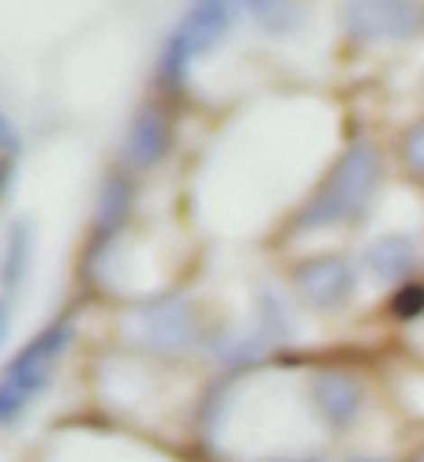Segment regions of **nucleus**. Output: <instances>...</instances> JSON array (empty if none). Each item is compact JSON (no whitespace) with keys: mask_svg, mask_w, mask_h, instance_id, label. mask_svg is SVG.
<instances>
[{"mask_svg":"<svg viewBox=\"0 0 424 462\" xmlns=\"http://www.w3.org/2000/svg\"><path fill=\"white\" fill-rule=\"evenodd\" d=\"M5 335H8V301L0 297V342H5Z\"/></svg>","mask_w":424,"mask_h":462,"instance_id":"obj_16","label":"nucleus"},{"mask_svg":"<svg viewBox=\"0 0 424 462\" xmlns=\"http://www.w3.org/2000/svg\"><path fill=\"white\" fill-rule=\"evenodd\" d=\"M312 402L331 425H349L361 410V387L342 373H319L312 380Z\"/></svg>","mask_w":424,"mask_h":462,"instance_id":"obj_9","label":"nucleus"},{"mask_svg":"<svg viewBox=\"0 0 424 462\" xmlns=\"http://www.w3.org/2000/svg\"><path fill=\"white\" fill-rule=\"evenodd\" d=\"M0 143H5V147H12V128H8L5 121H0Z\"/></svg>","mask_w":424,"mask_h":462,"instance_id":"obj_17","label":"nucleus"},{"mask_svg":"<svg viewBox=\"0 0 424 462\" xmlns=\"http://www.w3.org/2000/svg\"><path fill=\"white\" fill-rule=\"evenodd\" d=\"M68 342H72V319H57L12 357L5 376H0V425L19 421L27 406L50 387L53 368L60 365Z\"/></svg>","mask_w":424,"mask_h":462,"instance_id":"obj_2","label":"nucleus"},{"mask_svg":"<svg viewBox=\"0 0 424 462\" xmlns=\"http://www.w3.org/2000/svg\"><path fill=\"white\" fill-rule=\"evenodd\" d=\"M196 335H199L196 312L177 293L158 297V301L135 309L132 316V338L151 354H184L196 342Z\"/></svg>","mask_w":424,"mask_h":462,"instance_id":"obj_4","label":"nucleus"},{"mask_svg":"<svg viewBox=\"0 0 424 462\" xmlns=\"http://www.w3.org/2000/svg\"><path fill=\"white\" fill-rule=\"evenodd\" d=\"M170 147V125L166 117L154 109V106H143L132 117V128H128V140H124V158L132 162L135 170H151L161 162Z\"/></svg>","mask_w":424,"mask_h":462,"instance_id":"obj_7","label":"nucleus"},{"mask_svg":"<svg viewBox=\"0 0 424 462\" xmlns=\"http://www.w3.org/2000/svg\"><path fill=\"white\" fill-rule=\"evenodd\" d=\"M293 282L304 301L316 309H342L353 297V290H357L353 267L342 256H316L309 263H300L293 271Z\"/></svg>","mask_w":424,"mask_h":462,"instance_id":"obj_5","label":"nucleus"},{"mask_svg":"<svg viewBox=\"0 0 424 462\" xmlns=\"http://www.w3.org/2000/svg\"><path fill=\"white\" fill-rule=\"evenodd\" d=\"M248 12L255 15L259 27H267V31H290L300 23L297 5H248Z\"/></svg>","mask_w":424,"mask_h":462,"instance_id":"obj_13","label":"nucleus"},{"mask_svg":"<svg viewBox=\"0 0 424 462\" xmlns=\"http://www.w3.org/2000/svg\"><path fill=\"white\" fill-rule=\"evenodd\" d=\"M259 316H263V338L267 342L290 338V316H286V309H281V301L271 290L259 293Z\"/></svg>","mask_w":424,"mask_h":462,"instance_id":"obj_12","label":"nucleus"},{"mask_svg":"<svg viewBox=\"0 0 424 462\" xmlns=\"http://www.w3.org/2000/svg\"><path fill=\"white\" fill-rule=\"evenodd\" d=\"M417 260H420L417 241L406 234H383L364 248V263L380 282H402L417 267Z\"/></svg>","mask_w":424,"mask_h":462,"instance_id":"obj_8","label":"nucleus"},{"mask_svg":"<svg viewBox=\"0 0 424 462\" xmlns=\"http://www.w3.org/2000/svg\"><path fill=\"white\" fill-rule=\"evenodd\" d=\"M128 203H132V184L121 180V177H113L106 184V192H102V203H98V229H102V237L113 234V229L124 222Z\"/></svg>","mask_w":424,"mask_h":462,"instance_id":"obj_10","label":"nucleus"},{"mask_svg":"<svg viewBox=\"0 0 424 462\" xmlns=\"http://www.w3.org/2000/svg\"><path fill=\"white\" fill-rule=\"evenodd\" d=\"M23 267H27V229L15 226L8 237V248H5V263H0V282H5L8 293L19 286Z\"/></svg>","mask_w":424,"mask_h":462,"instance_id":"obj_11","label":"nucleus"},{"mask_svg":"<svg viewBox=\"0 0 424 462\" xmlns=\"http://www.w3.org/2000/svg\"><path fill=\"white\" fill-rule=\"evenodd\" d=\"M346 462H391V458H368V455H353V458H346Z\"/></svg>","mask_w":424,"mask_h":462,"instance_id":"obj_18","label":"nucleus"},{"mask_svg":"<svg viewBox=\"0 0 424 462\" xmlns=\"http://www.w3.org/2000/svg\"><path fill=\"white\" fill-rule=\"evenodd\" d=\"M349 34L361 42H383V38H410L420 31L424 12L417 5H387V0H375V5H349Z\"/></svg>","mask_w":424,"mask_h":462,"instance_id":"obj_6","label":"nucleus"},{"mask_svg":"<svg viewBox=\"0 0 424 462\" xmlns=\"http://www.w3.org/2000/svg\"><path fill=\"white\" fill-rule=\"evenodd\" d=\"M383 177V158L368 140H357L342 151L335 162V170L323 177V184L312 192V199L300 207V229H316V226H342L353 222L368 211V203L380 189Z\"/></svg>","mask_w":424,"mask_h":462,"instance_id":"obj_1","label":"nucleus"},{"mask_svg":"<svg viewBox=\"0 0 424 462\" xmlns=\"http://www.w3.org/2000/svg\"><path fill=\"white\" fill-rule=\"evenodd\" d=\"M402 158H406V166L424 177V117L406 132V140H402Z\"/></svg>","mask_w":424,"mask_h":462,"instance_id":"obj_15","label":"nucleus"},{"mask_svg":"<svg viewBox=\"0 0 424 462\" xmlns=\"http://www.w3.org/2000/svg\"><path fill=\"white\" fill-rule=\"evenodd\" d=\"M391 309H394L398 319H413V316H420V312H424V286H417V282L402 286V290L394 293Z\"/></svg>","mask_w":424,"mask_h":462,"instance_id":"obj_14","label":"nucleus"},{"mask_svg":"<svg viewBox=\"0 0 424 462\" xmlns=\"http://www.w3.org/2000/svg\"><path fill=\"white\" fill-rule=\"evenodd\" d=\"M233 23V8L229 5H196L184 15V23L173 31L166 53H161V79L166 83H184L188 68L196 57H203L210 45H215Z\"/></svg>","mask_w":424,"mask_h":462,"instance_id":"obj_3","label":"nucleus"}]
</instances>
